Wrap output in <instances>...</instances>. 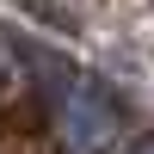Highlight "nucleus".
I'll list each match as a JSON object with an SVG mask.
<instances>
[{
  "instance_id": "nucleus-1",
  "label": "nucleus",
  "mask_w": 154,
  "mask_h": 154,
  "mask_svg": "<svg viewBox=\"0 0 154 154\" xmlns=\"http://www.w3.org/2000/svg\"><path fill=\"white\" fill-rule=\"evenodd\" d=\"M117 130H123L117 99H111L99 80L68 74V80H62V136H68V148L74 154H111Z\"/></svg>"
},
{
  "instance_id": "nucleus-2",
  "label": "nucleus",
  "mask_w": 154,
  "mask_h": 154,
  "mask_svg": "<svg viewBox=\"0 0 154 154\" xmlns=\"http://www.w3.org/2000/svg\"><path fill=\"white\" fill-rule=\"evenodd\" d=\"M130 154H154V136H148V142H136V148H130Z\"/></svg>"
}]
</instances>
